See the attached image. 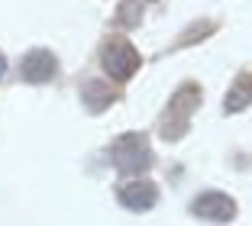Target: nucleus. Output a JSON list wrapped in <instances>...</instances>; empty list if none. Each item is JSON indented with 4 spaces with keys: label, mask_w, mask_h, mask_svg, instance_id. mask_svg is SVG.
I'll return each mask as SVG.
<instances>
[{
    "label": "nucleus",
    "mask_w": 252,
    "mask_h": 226,
    "mask_svg": "<svg viewBox=\"0 0 252 226\" xmlns=\"http://www.w3.org/2000/svg\"><path fill=\"white\" fill-rule=\"evenodd\" d=\"M156 197H158V191L149 181H133L129 188H123V204L133 207V210H149L156 204Z\"/></svg>",
    "instance_id": "obj_5"
},
{
    "label": "nucleus",
    "mask_w": 252,
    "mask_h": 226,
    "mask_svg": "<svg viewBox=\"0 0 252 226\" xmlns=\"http://www.w3.org/2000/svg\"><path fill=\"white\" fill-rule=\"evenodd\" d=\"M3 68H7V59H3V55H0V74H3Z\"/></svg>",
    "instance_id": "obj_6"
},
{
    "label": "nucleus",
    "mask_w": 252,
    "mask_h": 226,
    "mask_svg": "<svg viewBox=\"0 0 252 226\" xmlns=\"http://www.w3.org/2000/svg\"><path fill=\"white\" fill-rule=\"evenodd\" d=\"M55 74V55L45 49H36L30 52L26 59H23V78L26 81H36V84H42V81H49Z\"/></svg>",
    "instance_id": "obj_4"
},
{
    "label": "nucleus",
    "mask_w": 252,
    "mask_h": 226,
    "mask_svg": "<svg viewBox=\"0 0 252 226\" xmlns=\"http://www.w3.org/2000/svg\"><path fill=\"white\" fill-rule=\"evenodd\" d=\"M104 68L117 81H126L136 68H139V55H136V49L129 42H110L104 49Z\"/></svg>",
    "instance_id": "obj_2"
},
{
    "label": "nucleus",
    "mask_w": 252,
    "mask_h": 226,
    "mask_svg": "<svg viewBox=\"0 0 252 226\" xmlns=\"http://www.w3.org/2000/svg\"><path fill=\"white\" fill-rule=\"evenodd\" d=\"M194 213L204 220H214V223H226V220L236 217V204H233L226 194H200L197 204H194Z\"/></svg>",
    "instance_id": "obj_3"
},
{
    "label": "nucleus",
    "mask_w": 252,
    "mask_h": 226,
    "mask_svg": "<svg viewBox=\"0 0 252 226\" xmlns=\"http://www.w3.org/2000/svg\"><path fill=\"white\" fill-rule=\"evenodd\" d=\"M113 161H117L120 171H133V175L146 171L149 161H152L146 139H142V136H123L117 146H113Z\"/></svg>",
    "instance_id": "obj_1"
}]
</instances>
